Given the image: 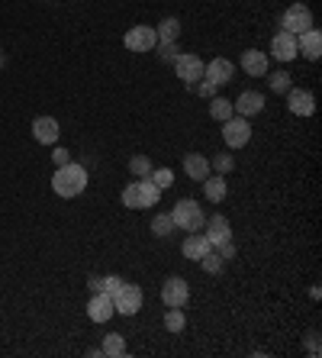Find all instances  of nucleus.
I'll list each match as a JSON object with an SVG mask.
<instances>
[{
  "instance_id": "obj_33",
  "label": "nucleus",
  "mask_w": 322,
  "mask_h": 358,
  "mask_svg": "<svg viewBox=\"0 0 322 358\" xmlns=\"http://www.w3.org/2000/svg\"><path fill=\"white\" fill-rule=\"evenodd\" d=\"M219 255H223L226 262H229V259H235V245H232V242H226V245H219Z\"/></svg>"
},
{
  "instance_id": "obj_20",
  "label": "nucleus",
  "mask_w": 322,
  "mask_h": 358,
  "mask_svg": "<svg viewBox=\"0 0 322 358\" xmlns=\"http://www.w3.org/2000/svg\"><path fill=\"white\" fill-rule=\"evenodd\" d=\"M242 68H245V75H251V78L268 75V52H258V49L242 52Z\"/></svg>"
},
{
  "instance_id": "obj_4",
  "label": "nucleus",
  "mask_w": 322,
  "mask_h": 358,
  "mask_svg": "<svg viewBox=\"0 0 322 358\" xmlns=\"http://www.w3.org/2000/svg\"><path fill=\"white\" fill-rule=\"evenodd\" d=\"M142 300H145V294H142L139 284H119V291L113 294V307L116 313H123V317H136L142 310Z\"/></svg>"
},
{
  "instance_id": "obj_13",
  "label": "nucleus",
  "mask_w": 322,
  "mask_h": 358,
  "mask_svg": "<svg viewBox=\"0 0 322 358\" xmlns=\"http://www.w3.org/2000/svg\"><path fill=\"white\" fill-rule=\"evenodd\" d=\"M232 71H235V68H232L229 59H213L203 65V81H210L213 87H223V84L232 81Z\"/></svg>"
},
{
  "instance_id": "obj_10",
  "label": "nucleus",
  "mask_w": 322,
  "mask_h": 358,
  "mask_svg": "<svg viewBox=\"0 0 322 358\" xmlns=\"http://www.w3.org/2000/svg\"><path fill=\"white\" fill-rule=\"evenodd\" d=\"M174 71H177V78H181L184 84H193L203 78V62H200V55H190V52H184V55H177L174 59Z\"/></svg>"
},
{
  "instance_id": "obj_23",
  "label": "nucleus",
  "mask_w": 322,
  "mask_h": 358,
  "mask_svg": "<svg viewBox=\"0 0 322 358\" xmlns=\"http://www.w3.org/2000/svg\"><path fill=\"white\" fill-rule=\"evenodd\" d=\"M100 355H107V358L126 355V339L119 333H107L103 336V345H100Z\"/></svg>"
},
{
  "instance_id": "obj_14",
  "label": "nucleus",
  "mask_w": 322,
  "mask_h": 358,
  "mask_svg": "<svg viewBox=\"0 0 322 358\" xmlns=\"http://www.w3.org/2000/svg\"><path fill=\"white\" fill-rule=\"evenodd\" d=\"M297 52H303V59H309V62H319V55H322V33L316 29V26H309L306 33L297 36Z\"/></svg>"
},
{
  "instance_id": "obj_12",
  "label": "nucleus",
  "mask_w": 322,
  "mask_h": 358,
  "mask_svg": "<svg viewBox=\"0 0 322 358\" xmlns=\"http://www.w3.org/2000/svg\"><path fill=\"white\" fill-rule=\"evenodd\" d=\"M271 55H274L277 62H284V65H287V62H293V59L300 55V52H297V36L287 33V29L274 33V39H271Z\"/></svg>"
},
{
  "instance_id": "obj_27",
  "label": "nucleus",
  "mask_w": 322,
  "mask_h": 358,
  "mask_svg": "<svg viewBox=\"0 0 322 358\" xmlns=\"http://www.w3.org/2000/svg\"><path fill=\"white\" fill-rule=\"evenodd\" d=\"M177 226H174V220H171V213H158L155 220H152V233L158 236V239H165V236H171Z\"/></svg>"
},
{
  "instance_id": "obj_17",
  "label": "nucleus",
  "mask_w": 322,
  "mask_h": 358,
  "mask_svg": "<svg viewBox=\"0 0 322 358\" xmlns=\"http://www.w3.org/2000/svg\"><path fill=\"white\" fill-rule=\"evenodd\" d=\"M232 107H235L239 117H255V113L265 110V94L261 91H242L239 100H232Z\"/></svg>"
},
{
  "instance_id": "obj_2",
  "label": "nucleus",
  "mask_w": 322,
  "mask_h": 358,
  "mask_svg": "<svg viewBox=\"0 0 322 358\" xmlns=\"http://www.w3.org/2000/svg\"><path fill=\"white\" fill-rule=\"evenodd\" d=\"M161 200V191L155 187L152 178H139V181L126 184L123 187V207L129 210H149V207H158Z\"/></svg>"
},
{
  "instance_id": "obj_1",
  "label": "nucleus",
  "mask_w": 322,
  "mask_h": 358,
  "mask_svg": "<svg viewBox=\"0 0 322 358\" xmlns=\"http://www.w3.org/2000/svg\"><path fill=\"white\" fill-rule=\"evenodd\" d=\"M84 187H87V168L78 165V162H68V165H58V171L52 175V191L58 197H81Z\"/></svg>"
},
{
  "instance_id": "obj_7",
  "label": "nucleus",
  "mask_w": 322,
  "mask_h": 358,
  "mask_svg": "<svg viewBox=\"0 0 322 358\" xmlns=\"http://www.w3.org/2000/svg\"><path fill=\"white\" fill-rule=\"evenodd\" d=\"M281 26H284V29H287V33H293V36L306 33V29L313 26V10L306 7V3H293V7H287V10H284Z\"/></svg>"
},
{
  "instance_id": "obj_22",
  "label": "nucleus",
  "mask_w": 322,
  "mask_h": 358,
  "mask_svg": "<svg viewBox=\"0 0 322 358\" xmlns=\"http://www.w3.org/2000/svg\"><path fill=\"white\" fill-rule=\"evenodd\" d=\"M155 33H158V42H161V45H171V42H177V36H181V23L168 17L155 26Z\"/></svg>"
},
{
  "instance_id": "obj_21",
  "label": "nucleus",
  "mask_w": 322,
  "mask_h": 358,
  "mask_svg": "<svg viewBox=\"0 0 322 358\" xmlns=\"http://www.w3.org/2000/svg\"><path fill=\"white\" fill-rule=\"evenodd\" d=\"M203 184V197L210 200V203H223L226 194H229V184H226V175H210Z\"/></svg>"
},
{
  "instance_id": "obj_31",
  "label": "nucleus",
  "mask_w": 322,
  "mask_h": 358,
  "mask_svg": "<svg viewBox=\"0 0 322 358\" xmlns=\"http://www.w3.org/2000/svg\"><path fill=\"white\" fill-rule=\"evenodd\" d=\"M293 84H290V75L287 71H277V75H271V91H277V94H287Z\"/></svg>"
},
{
  "instance_id": "obj_16",
  "label": "nucleus",
  "mask_w": 322,
  "mask_h": 358,
  "mask_svg": "<svg viewBox=\"0 0 322 358\" xmlns=\"http://www.w3.org/2000/svg\"><path fill=\"white\" fill-rule=\"evenodd\" d=\"M210 171H213V168H210L207 155H200V152H187V155H184V175H187L190 181H197V184L207 181Z\"/></svg>"
},
{
  "instance_id": "obj_15",
  "label": "nucleus",
  "mask_w": 322,
  "mask_h": 358,
  "mask_svg": "<svg viewBox=\"0 0 322 358\" xmlns=\"http://www.w3.org/2000/svg\"><path fill=\"white\" fill-rule=\"evenodd\" d=\"M203 236L213 242V249H219V245L232 242V226H229V220H226V217L207 220V223H203Z\"/></svg>"
},
{
  "instance_id": "obj_18",
  "label": "nucleus",
  "mask_w": 322,
  "mask_h": 358,
  "mask_svg": "<svg viewBox=\"0 0 322 358\" xmlns=\"http://www.w3.org/2000/svg\"><path fill=\"white\" fill-rule=\"evenodd\" d=\"M33 136H36V142H42V145H55L58 136H61L58 120L55 117H36L33 120Z\"/></svg>"
},
{
  "instance_id": "obj_3",
  "label": "nucleus",
  "mask_w": 322,
  "mask_h": 358,
  "mask_svg": "<svg viewBox=\"0 0 322 358\" xmlns=\"http://www.w3.org/2000/svg\"><path fill=\"white\" fill-rule=\"evenodd\" d=\"M171 220H174V226H177V229H184V233H203V223H207V217H203L200 203H197V200H190V197H184V200H177V203H174Z\"/></svg>"
},
{
  "instance_id": "obj_34",
  "label": "nucleus",
  "mask_w": 322,
  "mask_h": 358,
  "mask_svg": "<svg viewBox=\"0 0 322 358\" xmlns=\"http://www.w3.org/2000/svg\"><path fill=\"white\" fill-rule=\"evenodd\" d=\"M52 159H55V165H68V162H71L65 149H55V155H52Z\"/></svg>"
},
{
  "instance_id": "obj_19",
  "label": "nucleus",
  "mask_w": 322,
  "mask_h": 358,
  "mask_svg": "<svg viewBox=\"0 0 322 358\" xmlns=\"http://www.w3.org/2000/svg\"><path fill=\"white\" fill-rule=\"evenodd\" d=\"M210 249H213V242H210L203 233H190L187 239H184V245H181V252H184V259L187 262H200Z\"/></svg>"
},
{
  "instance_id": "obj_6",
  "label": "nucleus",
  "mask_w": 322,
  "mask_h": 358,
  "mask_svg": "<svg viewBox=\"0 0 322 358\" xmlns=\"http://www.w3.org/2000/svg\"><path fill=\"white\" fill-rule=\"evenodd\" d=\"M123 45L129 52H155V45H158L155 26H133V29H126Z\"/></svg>"
},
{
  "instance_id": "obj_28",
  "label": "nucleus",
  "mask_w": 322,
  "mask_h": 358,
  "mask_svg": "<svg viewBox=\"0 0 322 358\" xmlns=\"http://www.w3.org/2000/svg\"><path fill=\"white\" fill-rule=\"evenodd\" d=\"M152 181H155V187L158 191H168V187H171L174 184V171L171 168H152Z\"/></svg>"
},
{
  "instance_id": "obj_11",
  "label": "nucleus",
  "mask_w": 322,
  "mask_h": 358,
  "mask_svg": "<svg viewBox=\"0 0 322 358\" xmlns=\"http://www.w3.org/2000/svg\"><path fill=\"white\" fill-rule=\"evenodd\" d=\"M87 317L94 323H110L116 317V307H113V297L107 291H94V297L87 300Z\"/></svg>"
},
{
  "instance_id": "obj_32",
  "label": "nucleus",
  "mask_w": 322,
  "mask_h": 358,
  "mask_svg": "<svg viewBox=\"0 0 322 358\" xmlns=\"http://www.w3.org/2000/svg\"><path fill=\"white\" fill-rule=\"evenodd\" d=\"M119 284H123V278H116V275H110V278H103V287L100 291H107L110 297H113L116 291H119Z\"/></svg>"
},
{
  "instance_id": "obj_26",
  "label": "nucleus",
  "mask_w": 322,
  "mask_h": 358,
  "mask_svg": "<svg viewBox=\"0 0 322 358\" xmlns=\"http://www.w3.org/2000/svg\"><path fill=\"white\" fill-rule=\"evenodd\" d=\"M197 265L203 268L207 275H219V271H223V265H226V259H223V255H219V252H213V249H210L207 255H203V259L197 262Z\"/></svg>"
},
{
  "instance_id": "obj_29",
  "label": "nucleus",
  "mask_w": 322,
  "mask_h": 358,
  "mask_svg": "<svg viewBox=\"0 0 322 358\" xmlns=\"http://www.w3.org/2000/svg\"><path fill=\"white\" fill-rule=\"evenodd\" d=\"M129 171H133L136 178H149L152 175V159H149V155H133V162H129Z\"/></svg>"
},
{
  "instance_id": "obj_35",
  "label": "nucleus",
  "mask_w": 322,
  "mask_h": 358,
  "mask_svg": "<svg viewBox=\"0 0 322 358\" xmlns=\"http://www.w3.org/2000/svg\"><path fill=\"white\" fill-rule=\"evenodd\" d=\"M87 287H91V294L100 291V287H103V278H91V284H87Z\"/></svg>"
},
{
  "instance_id": "obj_30",
  "label": "nucleus",
  "mask_w": 322,
  "mask_h": 358,
  "mask_svg": "<svg viewBox=\"0 0 322 358\" xmlns=\"http://www.w3.org/2000/svg\"><path fill=\"white\" fill-rule=\"evenodd\" d=\"M210 168H213L216 175H229L232 168H235V159H232V155H226V152H219L216 159H210Z\"/></svg>"
},
{
  "instance_id": "obj_9",
  "label": "nucleus",
  "mask_w": 322,
  "mask_h": 358,
  "mask_svg": "<svg viewBox=\"0 0 322 358\" xmlns=\"http://www.w3.org/2000/svg\"><path fill=\"white\" fill-rule=\"evenodd\" d=\"M287 110L293 117H313L316 113V94L306 87H290L287 91Z\"/></svg>"
},
{
  "instance_id": "obj_24",
  "label": "nucleus",
  "mask_w": 322,
  "mask_h": 358,
  "mask_svg": "<svg viewBox=\"0 0 322 358\" xmlns=\"http://www.w3.org/2000/svg\"><path fill=\"white\" fill-rule=\"evenodd\" d=\"M210 117H213L216 123H226L229 117H235V107H232V100L213 97V100H210Z\"/></svg>"
},
{
  "instance_id": "obj_5",
  "label": "nucleus",
  "mask_w": 322,
  "mask_h": 358,
  "mask_svg": "<svg viewBox=\"0 0 322 358\" xmlns=\"http://www.w3.org/2000/svg\"><path fill=\"white\" fill-rule=\"evenodd\" d=\"M223 139L229 149H245L248 142H251V123L248 117H229L223 123Z\"/></svg>"
},
{
  "instance_id": "obj_25",
  "label": "nucleus",
  "mask_w": 322,
  "mask_h": 358,
  "mask_svg": "<svg viewBox=\"0 0 322 358\" xmlns=\"http://www.w3.org/2000/svg\"><path fill=\"white\" fill-rule=\"evenodd\" d=\"M184 326H187V320H184V307H168V313H165V329L168 333H184Z\"/></svg>"
},
{
  "instance_id": "obj_8",
  "label": "nucleus",
  "mask_w": 322,
  "mask_h": 358,
  "mask_svg": "<svg viewBox=\"0 0 322 358\" xmlns=\"http://www.w3.org/2000/svg\"><path fill=\"white\" fill-rule=\"evenodd\" d=\"M187 300H190V284L181 275H171L161 284V303L165 307H184Z\"/></svg>"
}]
</instances>
